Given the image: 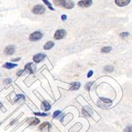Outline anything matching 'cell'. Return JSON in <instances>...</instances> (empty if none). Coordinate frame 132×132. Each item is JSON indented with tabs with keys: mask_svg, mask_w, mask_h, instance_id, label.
<instances>
[{
	"mask_svg": "<svg viewBox=\"0 0 132 132\" xmlns=\"http://www.w3.org/2000/svg\"><path fill=\"white\" fill-rule=\"evenodd\" d=\"M46 8L44 7L43 5L38 4L36 5L35 6L33 7L32 9V12L35 15H42L45 12Z\"/></svg>",
	"mask_w": 132,
	"mask_h": 132,
	"instance_id": "cell-1",
	"label": "cell"
},
{
	"mask_svg": "<svg viewBox=\"0 0 132 132\" xmlns=\"http://www.w3.org/2000/svg\"><path fill=\"white\" fill-rule=\"evenodd\" d=\"M43 36L42 33L39 31H36L35 32L32 33L29 36V40L31 41H37L38 40L41 39Z\"/></svg>",
	"mask_w": 132,
	"mask_h": 132,
	"instance_id": "cell-2",
	"label": "cell"
},
{
	"mask_svg": "<svg viewBox=\"0 0 132 132\" xmlns=\"http://www.w3.org/2000/svg\"><path fill=\"white\" fill-rule=\"evenodd\" d=\"M66 35V31L64 29H60L57 30V31L55 32L54 35V38L56 40H60L64 38Z\"/></svg>",
	"mask_w": 132,
	"mask_h": 132,
	"instance_id": "cell-3",
	"label": "cell"
},
{
	"mask_svg": "<svg viewBox=\"0 0 132 132\" xmlns=\"http://www.w3.org/2000/svg\"><path fill=\"white\" fill-rule=\"evenodd\" d=\"M77 4L81 7H89L93 4V0H81L78 2Z\"/></svg>",
	"mask_w": 132,
	"mask_h": 132,
	"instance_id": "cell-4",
	"label": "cell"
},
{
	"mask_svg": "<svg viewBox=\"0 0 132 132\" xmlns=\"http://www.w3.org/2000/svg\"><path fill=\"white\" fill-rule=\"evenodd\" d=\"M131 0H115V3L118 7H125L130 3Z\"/></svg>",
	"mask_w": 132,
	"mask_h": 132,
	"instance_id": "cell-5",
	"label": "cell"
},
{
	"mask_svg": "<svg viewBox=\"0 0 132 132\" xmlns=\"http://www.w3.org/2000/svg\"><path fill=\"white\" fill-rule=\"evenodd\" d=\"M15 46L13 45H9L8 46H7L5 49V53L7 54V55H13L15 52Z\"/></svg>",
	"mask_w": 132,
	"mask_h": 132,
	"instance_id": "cell-6",
	"label": "cell"
},
{
	"mask_svg": "<svg viewBox=\"0 0 132 132\" xmlns=\"http://www.w3.org/2000/svg\"><path fill=\"white\" fill-rule=\"evenodd\" d=\"M45 57H46L45 54H38L35 55V56L33 57V60H34L35 62H36V63H38V62L42 61V60L45 58Z\"/></svg>",
	"mask_w": 132,
	"mask_h": 132,
	"instance_id": "cell-7",
	"label": "cell"
},
{
	"mask_svg": "<svg viewBox=\"0 0 132 132\" xmlns=\"http://www.w3.org/2000/svg\"><path fill=\"white\" fill-rule=\"evenodd\" d=\"M82 114L85 116H90L91 115V114H93V110H91V108L89 106H85L82 108Z\"/></svg>",
	"mask_w": 132,
	"mask_h": 132,
	"instance_id": "cell-8",
	"label": "cell"
},
{
	"mask_svg": "<svg viewBox=\"0 0 132 132\" xmlns=\"http://www.w3.org/2000/svg\"><path fill=\"white\" fill-rule=\"evenodd\" d=\"M53 2L56 6L64 7L66 3V0H53Z\"/></svg>",
	"mask_w": 132,
	"mask_h": 132,
	"instance_id": "cell-9",
	"label": "cell"
},
{
	"mask_svg": "<svg viewBox=\"0 0 132 132\" xmlns=\"http://www.w3.org/2000/svg\"><path fill=\"white\" fill-rule=\"evenodd\" d=\"M74 6H75V3H74V2L73 1H71V0H66V3L64 7L65 9H73L74 7Z\"/></svg>",
	"mask_w": 132,
	"mask_h": 132,
	"instance_id": "cell-10",
	"label": "cell"
},
{
	"mask_svg": "<svg viewBox=\"0 0 132 132\" xmlns=\"http://www.w3.org/2000/svg\"><path fill=\"white\" fill-rule=\"evenodd\" d=\"M16 66H18L17 64H15V63H9V62H7L5 64L3 65V67L4 68H6V69H13V68H15Z\"/></svg>",
	"mask_w": 132,
	"mask_h": 132,
	"instance_id": "cell-11",
	"label": "cell"
},
{
	"mask_svg": "<svg viewBox=\"0 0 132 132\" xmlns=\"http://www.w3.org/2000/svg\"><path fill=\"white\" fill-rule=\"evenodd\" d=\"M81 83L79 82H73L71 83V87L70 90H76L79 89Z\"/></svg>",
	"mask_w": 132,
	"mask_h": 132,
	"instance_id": "cell-12",
	"label": "cell"
},
{
	"mask_svg": "<svg viewBox=\"0 0 132 132\" xmlns=\"http://www.w3.org/2000/svg\"><path fill=\"white\" fill-rule=\"evenodd\" d=\"M54 45V43L52 41H50V42H48L47 43L45 44V45L44 46V50H50L51 49Z\"/></svg>",
	"mask_w": 132,
	"mask_h": 132,
	"instance_id": "cell-13",
	"label": "cell"
},
{
	"mask_svg": "<svg viewBox=\"0 0 132 132\" xmlns=\"http://www.w3.org/2000/svg\"><path fill=\"white\" fill-rule=\"evenodd\" d=\"M114 68L112 65H106L104 68V71L105 72H108V73H111L114 71Z\"/></svg>",
	"mask_w": 132,
	"mask_h": 132,
	"instance_id": "cell-14",
	"label": "cell"
},
{
	"mask_svg": "<svg viewBox=\"0 0 132 132\" xmlns=\"http://www.w3.org/2000/svg\"><path fill=\"white\" fill-rule=\"evenodd\" d=\"M42 104H43L44 108V110H45L46 111H48V110H49L51 108V106L50 105V104L48 103L46 101H44V102H42Z\"/></svg>",
	"mask_w": 132,
	"mask_h": 132,
	"instance_id": "cell-15",
	"label": "cell"
},
{
	"mask_svg": "<svg viewBox=\"0 0 132 132\" xmlns=\"http://www.w3.org/2000/svg\"><path fill=\"white\" fill-rule=\"evenodd\" d=\"M32 63H27V65L24 67V69L25 70H27L30 73H33V70L32 69Z\"/></svg>",
	"mask_w": 132,
	"mask_h": 132,
	"instance_id": "cell-16",
	"label": "cell"
},
{
	"mask_svg": "<svg viewBox=\"0 0 132 132\" xmlns=\"http://www.w3.org/2000/svg\"><path fill=\"white\" fill-rule=\"evenodd\" d=\"M46 126H48V128H51V125H50V123L49 122H44V123H42V124H40V126H39V129H42L44 128H46Z\"/></svg>",
	"mask_w": 132,
	"mask_h": 132,
	"instance_id": "cell-17",
	"label": "cell"
},
{
	"mask_svg": "<svg viewBox=\"0 0 132 132\" xmlns=\"http://www.w3.org/2000/svg\"><path fill=\"white\" fill-rule=\"evenodd\" d=\"M42 1H43L44 3H45V4L47 5V6L48 7V8H49L50 9H51V10H52V11L54 10V8H53L52 5V3H50L48 0H42Z\"/></svg>",
	"mask_w": 132,
	"mask_h": 132,
	"instance_id": "cell-18",
	"label": "cell"
},
{
	"mask_svg": "<svg viewBox=\"0 0 132 132\" xmlns=\"http://www.w3.org/2000/svg\"><path fill=\"white\" fill-rule=\"evenodd\" d=\"M100 99H101V101H102V102H103V103H104V104H111L112 101H111V100H110V99L106 98H102V97L100 98Z\"/></svg>",
	"mask_w": 132,
	"mask_h": 132,
	"instance_id": "cell-19",
	"label": "cell"
},
{
	"mask_svg": "<svg viewBox=\"0 0 132 132\" xmlns=\"http://www.w3.org/2000/svg\"><path fill=\"white\" fill-rule=\"evenodd\" d=\"M21 99H22V100H25V96H24L23 95H16V99H15V102H18V101H19L20 100H21Z\"/></svg>",
	"mask_w": 132,
	"mask_h": 132,
	"instance_id": "cell-20",
	"label": "cell"
},
{
	"mask_svg": "<svg viewBox=\"0 0 132 132\" xmlns=\"http://www.w3.org/2000/svg\"><path fill=\"white\" fill-rule=\"evenodd\" d=\"M112 50V48L110 46H106L104 47L102 49V52L103 53H108L109 52H110V50Z\"/></svg>",
	"mask_w": 132,
	"mask_h": 132,
	"instance_id": "cell-21",
	"label": "cell"
},
{
	"mask_svg": "<svg viewBox=\"0 0 132 132\" xmlns=\"http://www.w3.org/2000/svg\"><path fill=\"white\" fill-rule=\"evenodd\" d=\"M33 120L32 122L30 123V125H36L40 123V120H38V118H32Z\"/></svg>",
	"mask_w": 132,
	"mask_h": 132,
	"instance_id": "cell-22",
	"label": "cell"
},
{
	"mask_svg": "<svg viewBox=\"0 0 132 132\" xmlns=\"http://www.w3.org/2000/svg\"><path fill=\"white\" fill-rule=\"evenodd\" d=\"M93 82H87V84H86V85H85V89H87V90H90V87H91L92 85H93Z\"/></svg>",
	"mask_w": 132,
	"mask_h": 132,
	"instance_id": "cell-23",
	"label": "cell"
},
{
	"mask_svg": "<svg viewBox=\"0 0 132 132\" xmlns=\"http://www.w3.org/2000/svg\"><path fill=\"white\" fill-rule=\"evenodd\" d=\"M129 32H122L121 33L120 35V37H122V38H126L127 37V36H129Z\"/></svg>",
	"mask_w": 132,
	"mask_h": 132,
	"instance_id": "cell-24",
	"label": "cell"
},
{
	"mask_svg": "<svg viewBox=\"0 0 132 132\" xmlns=\"http://www.w3.org/2000/svg\"><path fill=\"white\" fill-rule=\"evenodd\" d=\"M123 132H132V126H128L124 129Z\"/></svg>",
	"mask_w": 132,
	"mask_h": 132,
	"instance_id": "cell-25",
	"label": "cell"
},
{
	"mask_svg": "<svg viewBox=\"0 0 132 132\" xmlns=\"http://www.w3.org/2000/svg\"><path fill=\"white\" fill-rule=\"evenodd\" d=\"M61 114V112L60 110H56L54 112V114H53V118H56L57 117V116H59Z\"/></svg>",
	"mask_w": 132,
	"mask_h": 132,
	"instance_id": "cell-26",
	"label": "cell"
},
{
	"mask_svg": "<svg viewBox=\"0 0 132 132\" xmlns=\"http://www.w3.org/2000/svg\"><path fill=\"white\" fill-rule=\"evenodd\" d=\"M35 115L36 116H47L48 114H45V113H40V112H35L34 113Z\"/></svg>",
	"mask_w": 132,
	"mask_h": 132,
	"instance_id": "cell-27",
	"label": "cell"
},
{
	"mask_svg": "<svg viewBox=\"0 0 132 132\" xmlns=\"http://www.w3.org/2000/svg\"><path fill=\"white\" fill-rule=\"evenodd\" d=\"M3 82H4V83H5V84H10L11 82H12V79L10 78H7L4 80Z\"/></svg>",
	"mask_w": 132,
	"mask_h": 132,
	"instance_id": "cell-28",
	"label": "cell"
},
{
	"mask_svg": "<svg viewBox=\"0 0 132 132\" xmlns=\"http://www.w3.org/2000/svg\"><path fill=\"white\" fill-rule=\"evenodd\" d=\"M93 75V71H89V72L88 73V74H87V77H88V78H89V77H91Z\"/></svg>",
	"mask_w": 132,
	"mask_h": 132,
	"instance_id": "cell-29",
	"label": "cell"
},
{
	"mask_svg": "<svg viewBox=\"0 0 132 132\" xmlns=\"http://www.w3.org/2000/svg\"><path fill=\"white\" fill-rule=\"evenodd\" d=\"M61 18H62V21H65L67 19V18H68V16H67L66 15H62V16H61Z\"/></svg>",
	"mask_w": 132,
	"mask_h": 132,
	"instance_id": "cell-30",
	"label": "cell"
},
{
	"mask_svg": "<svg viewBox=\"0 0 132 132\" xmlns=\"http://www.w3.org/2000/svg\"><path fill=\"white\" fill-rule=\"evenodd\" d=\"M24 71V70H23V69H21V70L19 71V72L16 73V75H18V76H20V75H21V74L23 73V72Z\"/></svg>",
	"mask_w": 132,
	"mask_h": 132,
	"instance_id": "cell-31",
	"label": "cell"
},
{
	"mask_svg": "<svg viewBox=\"0 0 132 132\" xmlns=\"http://www.w3.org/2000/svg\"><path fill=\"white\" fill-rule=\"evenodd\" d=\"M20 60H21V57H17V58L13 60L12 61H13V62H18V61H19Z\"/></svg>",
	"mask_w": 132,
	"mask_h": 132,
	"instance_id": "cell-32",
	"label": "cell"
},
{
	"mask_svg": "<svg viewBox=\"0 0 132 132\" xmlns=\"http://www.w3.org/2000/svg\"><path fill=\"white\" fill-rule=\"evenodd\" d=\"M3 105H2V103H0V109H2V108H3Z\"/></svg>",
	"mask_w": 132,
	"mask_h": 132,
	"instance_id": "cell-33",
	"label": "cell"
},
{
	"mask_svg": "<svg viewBox=\"0 0 132 132\" xmlns=\"http://www.w3.org/2000/svg\"><path fill=\"white\" fill-rule=\"evenodd\" d=\"M0 76H1V75H0Z\"/></svg>",
	"mask_w": 132,
	"mask_h": 132,
	"instance_id": "cell-34",
	"label": "cell"
}]
</instances>
